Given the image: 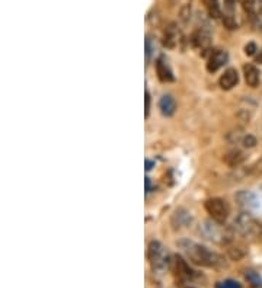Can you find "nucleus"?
Instances as JSON below:
<instances>
[{"instance_id":"nucleus-1","label":"nucleus","mask_w":262,"mask_h":288,"mask_svg":"<svg viewBox=\"0 0 262 288\" xmlns=\"http://www.w3.org/2000/svg\"><path fill=\"white\" fill-rule=\"evenodd\" d=\"M179 249L184 252V255L195 265L207 267V268H219L223 267V258L208 248H205L200 243H195L193 240L182 239L178 242Z\"/></svg>"},{"instance_id":"nucleus-2","label":"nucleus","mask_w":262,"mask_h":288,"mask_svg":"<svg viewBox=\"0 0 262 288\" xmlns=\"http://www.w3.org/2000/svg\"><path fill=\"white\" fill-rule=\"evenodd\" d=\"M233 227H227L223 223L214 220H205L198 226V233L205 240L217 245H229L233 239Z\"/></svg>"},{"instance_id":"nucleus-3","label":"nucleus","mask_w":262,"mask_h":288,"mask_svg":"<svg viewBox=\"0 0 262 288\" xmlns=\"http://www.w3.org/2000/svg\"><path fill=\"white\" fill-rule=\"evenodd\" d=\"M233 230L245 239H255L261 234V223L249 211H243L233 221Z\"/></svg>"},{"instance_id":"nucleus-4","label":"nucleus","mask_w":262,"mask_h":288,"mask_svg":"<svg viewBox=\"0 0 262 288\" xmlns=\"http://www.w3.org/2000/svg\"><path fill=\"white\" fill-rule=\"evenodd\" d=\"M147 256H149V260H150V265H152L153 271H163V269L168 268V265L171 262L168 252L159 242H152L149 245Z\"/></svg>"},{"instance_id":"nucleus-5","label":"nucleus","mask_w":262,"mask_h":288,"mask_svg":"<svg viewBox=\"0 0 262 288\" xmlns=\"http://www.w3.org/2000/svg\"><path fill=\"white\" fill-rule=\"evenodd\" d=\"M205 211L210 214L211 220L224 223L230 214V207L222 198H210L205 201Z\"/></svg>"},{"instance_id":"nucleus-6","label":"nucleus","mask_w":262,"mask_h":288,"mask_svg":"<svg viewBox=\"0 0 262 288\" xmlns=\"http://www.w3.org/2000/svg\"><path fill=\"white\" fill-rule=\"evenodd\" d=\"M234 200L237 202V205L245 208L246 211L256 210V208L259 207V200H258V197H256L252 191H246V189L239 191L236 194Z\"/></svg>"},{"instance_id":"nucleus-7","label":"nucleus","mask_w":262,"mask_h":288,"mask_svg":"<svg viewBox=\"0 0 262 288\" xmlns=\"http://www.w3.org/2000/svg\"><path fill=\"white\" fill-rule=\"evenodd\" d=\"M174 269L175 274L178 275V278L182 279V281H191L194 278L195 272L191 269V267L186 263V260L182 258V256H174Z\"/></svg>"},{"instance_id":"nucleus-8","label":"nucleus","mask_w":262,"mask_h":288,"mask_svg":"<svg viewBox=\"0 0 262 288\" xmlns=\"http://www.w3.org/2000/svg\"><path fill=\"white\" fill-rule=\"evenodd\" d=\"M227 60H229V56H227V53L223 51V50H216L213 51L211 54H210V57H208V61H207V70L210 71V73H214V71H217L219 68H222L227 63Z\"/></svg>"},{"instance_id":"nucleus-9","label":"nucleus","mask_w":262,"mask_h":288,"mask_svg":"<svg viewBox=\"0 0 262 288\" xmlns=\"http://www.w3.org/2000/svg\"><path fill=\"white\" fill-rule=\"evenodd\" d=\"M237 82H239V75H237L236 68H227L220 77L219 85L223 90H230L237 85Z\"/></svg>"},{"instance_id":"nucleus-10","label":"nucleus","mask_w":262,"mask_h":288,"mask_svg":"<svg viewBox=\"0 0 262 288\" xmlns=\"http://www.w3.org/2000/svg\"><path fill=\"white\" fill-rule=\"evenodd\" d=\"M191 221H193L191 212H188L184 208L176 210L172 215V226H174V229H178V230L182 229V227H188L191 224Z\"/></svg>"},{"instance_id":"nucleus-11","label":"nucleus","mask_w":262,"mask_h":288,"mask_svg":"<svg viewBox=\"0 0 262 288\" xmlns=\"http://www.w3.org/2000/svg\"><path fill=\"white\" fill-rule=\"evenodd\" d=\"M210 39H211V35H210V32L207 29L198 28L193 34V45L195 48L207 50L210 47Z\"/></svg>"},{"instance_id":"nucleus-12","label":"nucleus","mask_w":262,"mask_h":288,"mask_svg":"<svg viewBox=\"0 0 262 288\" xmlns=\"http://www.w3.org/2000/svg\"><path fill=\"white\" fill-rule=\"evenodd\" d=\"M243 76L246 85L251 87H256L259 85V70L253 64H245L243 66Z\"/></svg>"},{"instance_id":"nucleus-13","label":"nucleus","mask_w":262,"mask_h":288,"mask_svg":"<svg viewBox=\"0 0 262 288\" xmlns=\"http://www.w3.org/2000/svg\"><path fill=\"white\" fill-rule=\"evenodd\" d=\"M156 71H157V77L160 82H172L174 80V75H172L171 68L168 67L165 57H160L156 61Z\"/></svg>"},{"instance_id":"nucleus-14","label":"nucleus","mask_w":262,"mask_h":288,"mask_svg":"<svg viewBox=\"0 0 262 288\" xmlns=\"http://www.w3.org/2000/svg\"><path fill=\"white\" fill-rule=\"evenodd\" d=\"M159 108H160V112L165 116H172L176 111V102L171 95H163L159 102Z\"/></svg>"},{"instance_id":"nucleus-15","label":"nucleus","mask_w":262,"mask_h":288,"mask_svg":"<svg viewBox=\"0 0 262 288\" xmlns=\"http://www.w3.org/2000/svg\"><path fill=\"white\" fill-rule=\"evenodd\" d=\"M223 160L229 164L230 167H237V166L245 160V154H243L241 150H232V152L224 154Z\"/></svg>"},{"instance_id":"nucleus-16","label":"nucleus","mask_w":262,"mask_h":288,"mask_svg":"<svg viewBox=\"0 0 262 288\" xmlns=\"http://www.w3.org/2000/svg\"><path fill=\"white\" fill-rule=\"evenodd\" d=\"M203 2L211 18H220L222 16V10H220V6H219V0H203Z\"/></svg>"},{"instance_id":"nucleus-17","label":"nucleus","mask_w":262,"mask_h":288,"mask_svg":"<svg viewBox=\"0 0 262 288\" xmlns=\"http://www.w3.org/2000/svg\"><path fill=\"white\" fill-rule=\"evenodd\" d=\"M245 278L253 288H262V278L259 277V274H256L255 271H246Z\"/></svg>"},{"instance_id":"nucleus-18","label":"nucleus","mask_w":262,"mask_h":288,"mask_svg":"<svg viewBox=\"0 0 262 288\" xmlns=\"http://www.w3.org/2000/svg\"><path fill=\"white\" fill-rule=\"evenodd\" d=\"M176 44V32H175L174 27H171L169 29H166L165 38H163V45L165 47L172 48Z\"/></svg>"},{"instance_id":"nucleus-19","label":"nucleus","mask_w":262,"mask_h":288,"mask_svg":"<svg viewBox=\"0 0 262 288\" xmlns=\"http://www.w3.org/2000/svg\"><path fill=\"white\" fill-rule=\"evenodd\" d=\"M216 288H241V284L234 279H224L216 284Z\"/></svg>"},{"instance_id":"nucleus-20","label":"nucleus","mask_w":262,"mask_h":288,"mask_svg":"<svg viewBox=\"0 0 262 288\" xmlns=\"http://www.w3.org/2000/svg\"><path fill=\"white\" fill-rule=\"evenodd\" d=\"M223 23L227 29H237V22L234 20L232 15H226L223 18Z\"/></svg>"},{"instance_id":"nucleus-21","label":"nucleus","mask_w":262,"mask_h":288,"mask_svg":"<svg viewBox=\"0 0 262 288\" xmlns=\"http://www.w3.org/2000/svg\"><path fill=\"white\" fill-rule=\"evenodd\" d=\"M153 51H155V47H153V44H152V38L147 37V38H146V60H147V61H150Z\"/></svg>"},{"instance_id":"nucleus-22","label":"nucleus","mask_w":262,"mask_h":288,"mask_svg":"<svg viewBox=\"0 0 262 288\" xmlns=\"http://www.w3.org/2000/svg\"><path fill=\"white\" fill-rule=\"evenodd\" d=\"M241 141H242L243 146L248 147V149H252V147L256 146V138H255L253 135H245V137H242Z\"/></svg>"},{"instance_id":"nucleus-23","label":"nucleus","mask_w":262,"mask_h":288,"mask_svg":"<svg viewBox=\"0 0 262 288\" xmlns=\"http://www.w3.org/2000/svg\"><path fill=\"white\" fill-rule=\"evenodd\" d=\"M229 255H230V258H232L233 260H239L241 258H243L245 252H242L241 248H230V249H229Z\"/></svg>"},{"instance_id":"nucleus-24","label":"nucleus","mask_w":262,"mask_h":288,"mask_svg":"<svg viewBox=\"0 0 262 288\" xmlns=\"http://www.w3.org/2000/svg\"><path fill=\"white\" fill-rule=\"evenodd\" d=\"M241 5L243 6V9L246 10L248 13H253L255 10V0H239Z\"/></svg>"},{"instance_id":"nucleus-25","label":"nucleus","mask_w":262,"mask_h":288,"mask_svg":"<svg viewBox=\"0 0 262 288\" xmlns=\"http://www.w3.org/2000/svg\"><path fill=\"white\" fill-rule=\"evenodd\" d=\"M256 51H258V47H256V44L255 42H249V44H246L245 45V54L246 56H249V57H252L256 54Z\"/></svg>"},{"instance_id":"nucleus-26","label":"nucleus","mask_w":262,"mask_h":288,"mask_svg":"<svg viewBox=\"0 0 262 288\" xmlns=\"http://www.w3.org/2000/svg\"><path fill=\"white\" fill-rule=\"evenodd\" d=\"M145 115L147 116L149 115V112H150V93L146 90V93H145Z\"/></svg>"},{"instance_id":"nucleus-27","label":"nucleus","mask_w":262,"mask_h":288,"mask_svg":"<svg viewBox=\"0 0 262 288\" xmlns=\"http://www.w3.org/2000/svg\"><path fill=\"white\" fill-rule=\"evenodd\" d=\"M145 182H146V192L152 191V182H150V178H146Z\"/></svg>"},{"instance_id":"nucleus-28","label":"nucleus","mask_w":262,"mask_h":288,"mask_svg":"<svg viewBox=\"0 0 262 288\" xmlns=\"http://www.w3.org/2000/svg\"><path fill=\"white\" fill-rule=\"evenodd\" d=\"M153 166H155V162H152V160H146V171H150Z\"/></svg>"},{"instance_id":"nucleus-29","label":"nucleus","mask_w":262,"mask_h":288,"mask_svg":"<svg viewBox=\"0 0 262 288\" xmlns=\"http://www.w3.org/2000/svg\"><path fill=\"white\" fill-rule=\"evenodd\" d=\"M224 3H226V6H227L229 9H233V5L236 3V0H224Z\"/></svg>"},{"instance_id":"nucleus-30","label":"nucleus","mask_w":262,"mask_h":288,"mask_svg":"<svg viewBox=\"0 0 262 288\" xmlns=\"http://www.w3.org/2000/svg\"><path fill=\"white\" fill-rule=\"evenodd\" d=\"M256 61H258V63H262V53H261V56H258V57H256Z\"/></svg>"},{"instance_id":"nucleus-31","label":"nucleus","mask_w":262,"mask_h":288,"mask_svg":"<svg viewBox=\"0 0 262 288\" xmlns=\"http://www.w3.org/2000/svg\"><path fill=\"white\" fill-rule=\"evenodd\" d=\"M255 2H262V0H255Z\"/></svg>"},{"instance_id":"nucleus-32","label":"nucleus","mask_w":262,"mask_h":288,"mask_svg":"<svg viewBox=\"0 0 262 288\" xmlns=\"http://www.w3.org/2000/svg\"><path fill=\"white\" fill-rule=\"evenodd\" d=\"M191 288H193V287H191Z\"/></svg>"}]
</instances>
